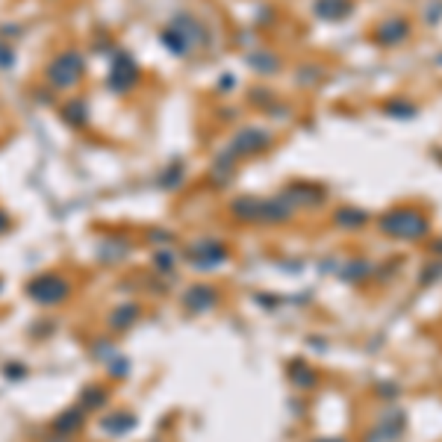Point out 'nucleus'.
Returning <instances> with one entry per match:
<instances>
[{
  "mask_svg": "<svg viewBox=\"0 0 442 442\" xmlns=\"http://www.w3.org/2000/svg\"><path fill=\"white\" fill-rule=\"evenodd\" d=\"M407 36V24L404 21H387L383 27H378V41L380 45H395Z\"/></svg>",
  "mask_w": 442,
  "mask_h": 442,
  "instance_id": "obj_2",
  "label": "nucleus"
},
{
  "mask_svg": "<svg viewBox=\"0 0 442 442\" xmlns=\"http://www.w3.org/2000/svg\"><path fill=\"white\" fill-rule=\"evenodd\" d=\"M380 227L392 236H401V239H416L427 230V221L424 216H419V212L413 209H401V212H392V216H387L380 221Z\"/></svg>",
  "mask_w": 442,
  "mask_h": 442,
  "instance_id": "obj_1",
  "label": "nucleus"
}]
</instances>
